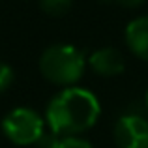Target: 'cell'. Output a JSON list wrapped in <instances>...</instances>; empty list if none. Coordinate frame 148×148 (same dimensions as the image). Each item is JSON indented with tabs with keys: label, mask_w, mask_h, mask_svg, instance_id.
Masks as SVG:
<instances>
[{
	"label": "cell",
	"mask_w": 148,
	"mask_h": 148,
	"mask_svg": "<svg viewBox=\"0 0 148 148\" xmlns=\"http://www.w3.org/2000/svg\"><path fill=\"white\" fill-rule=\"evenodd\" d=\"M101 114V105L90 90L81 86L62 88L51 98L45 109L49 130L60 137L81 135L96 126Z\"/></svg>",
	"instance_id": "1"
},
{
	"label": "cell",
	"mask_w": 148,
	"mask_h": 148,
	"mask_svg": "<svg viewBox=\"0 0 148 148\" xmlns=\"http://www.w3.org/2000/svg\"><path fill=\"white\" fill-rule=\"evenodd\" d=\"M83 51L68 43L51 45L40 56V73L45 81L56 86H73L81 81L86 68Z\"/></svg>",
	"instance_id": "2"
},
{
	"label": "cell",
	"mask_w": 148,
	"mask_h": 148,
	"mask_svg": "<svg viewBox=\"0 0 148 148\" xmlns=\"http://www.w3.org/2000/svg\"><path fill=\"white\" fill-rule=\"evenodd\" d=\"M2 131L10 143L17 146H30L45 131V118L28 107L11 109L2 118Z\"/></svg>",
	"instance_id": "3"
},
{
	"label": "cell",
	"mask_w": 148,
	"mask_h": 148,
	"mask_svg": "<svg viewBox=\"0 0 148 148\" xmlns=\"http://www.w3.org/2000/svg\"><path fill=\"white\" fill-rule=\"evenodd\" d=\"M116 148H148V118L139 112L122 114L112 130Z\"/></svg>",
	"instance_id": "4"
},
{
	"label": "cell",
	"mask_w": 148,
	"mask_h": 148,
	"mask_svg": "<svg viewBox=\"0 0 148 148\" xmlns=\"http://www.w3.org/2000/svg\"><path fill=\"white\" fill-rule=\"evenodd\" d=\"M88 66L99 77H116L124 71L126 60L124 54L114 47H101L88 56Z\"/></svg>",
	"instance_id": "5"
},
{
	"label": "cell",
	"mask_w": 148,
	"mask_h": 148,
	"mask_svg": "<svg viewBox=\"0 0 148 148\" xmlns=\"http://www.w3.org/2000/svg\"><path fill=\"white\" fill-rule=\"evenodd\" d=\"M126 45L135 56L148 62V15L133 19L126 26Z\"/></svg>",
	"instance_id": "6"
},
{
	"label": "cell",
	"mask_w": 148,
	"mask_h": 148,
	"mask_svg": "<svg viewBox=\"0 0 148 148\" xmlns=\"http://www.w3.org/2000/svg\"><path fill=\"white\" fill-rule=\"evenodd\" d=\"M38 6L41 8L43 13L51 15V17H60L69 11L71 0H38Z\"/></svg>",
	"instance_id": "7"
},
{
	"label": "cell",
	"mask_w": 148,
	"mask_h": 148,
	"mask_svg": "<svg viewBox=\"0 0 148 148\" xmlns=\"http://www.w3.org/2000/svg\"><path fill=\"white\" fill-rule=\"evenodd\" d=\"M13 81H15V73L11 69V66L0 60V94H4L13 84Z\"/></svg>",
	"instance_id": "8"
},
{
	"label": "cell",
	"mask_w": 148,
	"mask_h": 148,
	"mask_svg": "<svg viewBox=\"0 0 148 148\" xmlns=\"http://www.w3.org/2000/svg\"><path fill=\"white\" fill-rule=\"evenodd\" d=\"M60 135L54 133L53 130H45L41 133V137L36 141V148H58L60 145Z\"/></svg>",
	"instance_id": "9"
},
{
	"label": "cell",
	"mask_w": 148,
	"mask_h": 148,
	"mask_svg": "<svg viewBox=\"0 0 148 148\" xmlns=\"http://www.w3.org/2000/svg\"><path fill=\"white\" fill-rule=\"evenodd\" d=\"M58 148H92V145L86 139L79 137V135H69V137H62Z\"/></svg>",
	"instance_id": "10"
},
{
	"label": "cell",
	"mask_w": 148,
	"mask_h": 148,
	"mask_svg": "<svg viewBox=\"0 0 148 148\" xmlns=\"http://www.w3.org/2000/svg\"><path fill=\"white\" fill-rule=\"evenodd\" d=\"M109 2H114L122 8H139L145 0H109Z\"/></svg>",
	"instance_id": "11"
},
{
	"label": "cell",
	"mask_w": 148,
	"mask_h": 148,
	"mask_svg": "<svg viewBox=\"0 0 148 148\" xmlns=\"http://www.w3.org/2000/svg\"><path fill=\"white\" fill-rule=\"evenodd\" d=\"M145 105H146V111H148V92H146V98H145Z\"/></svg>",
	"instance_id": "12"
}]
</instances>
